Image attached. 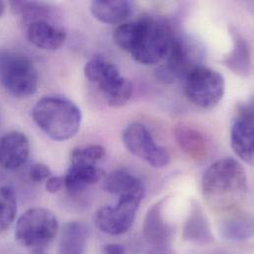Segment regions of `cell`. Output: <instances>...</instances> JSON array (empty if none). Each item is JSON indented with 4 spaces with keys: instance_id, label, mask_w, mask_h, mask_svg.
<instances>
[{
    "instance_id": "1",
    "label": "cell",
    "mask_w": 254,
    "mask_h": 254,
    "mask_svg": "<svg viewBox=\"0 0 254 254\" xmlns=\"http://www.w3.org/2000/svg\"><path fill=\"white\" fill-rule=\"evenodd\" d=\"M173 37L167 21L144 14L131 22L126 52L141 64H155L166 58Z\"/></svg>"
},
{
    "instance_id": "2",
    "label": "cell",
    "mask_w": 254,
    "mask_h": 254,
    "mask_svg": "<svg viewBox=\"0 0 254 254\" xmlns=\"http://www.w3.org/2000/svg\"><path fill=\"white\" fill-rule=\"evenodd\" d=\"M32 117L49 137L64 141L73 137L80 128V109L63 96L41 98L32 109Z\"/></svg>"
},
{
    "instance_id": "3",
    "label": "cell",
    "mask_w": 254,
    "mask_h": 254,
    "mask_svg": "<svg viewBox=\"0 0 254 254\" xmlns=\"http://www.w3.org/2000/svg\"><path fill=\"white\" fill-rule=\"evenodd\" d=\"M202 189L207 199L217 202L241 196L248 189L246 170L235 158L220 159L205 171Z\"/></svg>"
},
{
    "instance_id": "4",
    "label": "cell",
    "mask_w": 254,
    "mask_h": 254,
    "mask_svg": "<svg viewBox=\"0 0 254 254\" xmlns=\"http://www.w3.org/2000/svg\"><path fill=\"white\" fill-rule=\"evenodd\" d=\"M86 78L98 85L108 104L120 108L127 104L133 93L129 80L120 73L117 66L102 56H95L84 66Z\"/></svg>"
},
{
    "instance_id": "5",
    "label": "cell",
    "mask_w": 254,
    "mask_h": 254,
    "mask_svg": "<svg viewBox=\"0 0 254 254\" xmlns=\"http://www.w3.org/2000/svg\"><path fill=\"white\" fill-rule=\"evenodd\" d=\"M38 73L32 61L17 52L0 53V84L11 95L25 98L36 93Z\"/></svg>"
},
{
    "instance_id": "6",
    "label": "cell",
    "mask_w": 254,
    "mask_h": 254,
    "mask_svg": "<svg viewBox=\"0 0 254 254\" xmlns=\"http://www.w3.org/2000/svg\"><path fill=\"white\" fill-rule=\"evenodd\" d=\"M58 231L59 222L52 211L46 208H33L19 218L15 238L26 248L41 249L56 239Z\"/></svg>"
},
{
    "instance_id": "7",
    "label": "cell",
    "mask_w": 254,
    "mask_h": 254,
    "mask_svg": "<svg viewBox=\"0 0 254 254\" xmlns=\"http://www.w3.org/2000/svg\"><path fill=\"white\" fill-rule=\"evenodd\" d=\"M186 96L193 104L204 109L217 106L225 94V79L218 71L198 65L185 77Z\"/></svg>"
},
{
    "instance_id": "8",
    "label": "cell",
    "mask_w": 254,
    "mask_h": 254,
    "mask_svg": "<svg viewBox=\"0 0 254 254\" xmlns=\"http://www.w3.org/2000/svg\"><path fill=\"white\" fill-rule=\"evenodd\" d=\"M144 191L121 196L115 206L100 208L94 217L97 228L110 236H121L130 229Z\"/></svg>"
},
{
    "instance_id": "9",
    "label": "cell",
    "mask_w": 254,
    "mask_h": 254,
    "mask_svg": "<svg viewBox=\"0 0 254 254\" xmlns=\"http://www.w3.org/2000/svg\"><path fill=\"white\" fill-rule=\"evenodd\" d=\"M123 142L131 154L153 167L162 168L169 163L167 150L156 143L147 128L139 123L127 125L123 131Z\"/></svg>"
},
{
    "instance_id": "10",
    "label": "cell",
    "mask_w": 254,
    "mask_h": 254,
    "mask_svg": "<svg viewBox=\"0 0 254 254\" xmlns=\"http://www.w3.org/2000/svg\"><path fill=\"white\" fill-rule=\"evenodd\" d=\"M198 65L200 64H198L197 48L191 45L189 40L174 34L166 56V66L158 73L165 81L173 80L174 77L185 78Z\"/></svg>"
},
{
    "instance_id": "11",
    "label": "cell",
    "mask_w": 254,
    "mask_h": 254,
    "mask_svg": "<svg viewBox=\"0 0 254 254\" xmlns=\"http://www.w3.org/2000/svg\"><path fill=\"white\" fill-rule=\"evenodd\" d=\"M254 105L242 103L238 106L237 116L231 130V142L237 155L249 164L254 163Z\"/></svg>"
},
{
    "instance_id": "12",
    "label": "cell",
    "mask_w": 254,
    "mask_h": 254,
    "mask_svg": "<svg viewBox=\"0 0 254 254\" xmlns=\"http://www.w3.org/2000/svg\"><path fill=\"white\" fill-rule=\"evenodd\" d=\"M166 200V198H163L148 209L142 227L146 242L158 250L168 247L172 236V229L163 217Z\"/></svg>"
},
{
    "instance_id": "13",
    "label": "cell",
    "mask_w": 254,
    "mask_h": 254,
    "mask_svg": "<svg viewBox=\"0 0 254 254\" xmlns=\"http://www.w3.org/2000/svg\"><path fill=\"white\" fill-rule=\"evenodd\" d=\"M30 154V142L25 133L11 131L0 138V166L14 170L27 161Z\"/></svg>"
},
{
    "instance_id": "14",
    "label": "cell",
    "mask_w": 254,
    "mask_h": 254,
    "mask_svg": "<svg viewBox=\"0 0 254 254\" xmlns=\"http://www.w3.org/2000/svg\"><path fill=\"white\" fill-rule=\"evenodd\" d=\"M27 37L30 43L41 50L56 51L64 44L66 32L47 20H40L28 25Z\"/></svg>"
},
{
    "instance_id": "15",
    "label": "cell",
    "mask_w": 254,
    "mask_h": 254,
    "mask_svg": "<svg viewBox=\"0 0 254 254\" xmlns=\"http://www.w3.org/2000/svg\"><path fill=\"white\" fill-rule=\"evenodd\" d=\"M230 33L233 38L234 48L230 55L225 58L223 63L234 73L241 76H249L253 69L251 46L247 39L239 33L237 29L231 28Z\"/></svg>"
},
{
    "instance_id": "16",
    "label": "cell",
    "mask_w": 254,
    "mask_h": 254,
    "mask_svg": "<svg viewBox=\"0 0 254 254\" xmlns=\"http://www.w3.org/2000/svg\"><path fill=\"white\" fill-rule=\"evenodd\" d=\"M183 238L196 245H209L214 242L211 227L199 203L193 202L183 229Z\"/></svg>"
},
{
    "instance_id": "17",
    "label": "cell",
    "mask_w": 254,
    "mask_h": 254,
    "mask_svg": "<svg viewBox=\"0 0 254 254\" xmlns=\"http://www.w3.org/2000/svg\"><path fill=\"white\" fill-rule=\"evenodd\" d=\"M102 175V170L96 164L71 163L64 177V186L70 193H78L97 183Z\"/></svg>"
},
{
    "instance_id": "18",
    "label": "cell",
    "mask_w": 254,
    "mask_h": 254,
    "mask_svg": "<svg viewBox=\"0 0 254 254\" xmlns=\"http://www.w3.org/2000/svg\"><path fill=\"white\" fill-rule=\"evenodd\" d=\"M94 18L105 24H120L132 13V5L125 0H95L90 4Z\"/></svg>"
},
{
    "instance_id": "19",
    "label": "cell",
    "mask_w": 254,
    "mask_h": 254,
    "mask_svg": "<svg viewBox=\"0 0 254 254\" xmlns=\"http://www.w3.org/2000/svg\"><path fill=\"white\" fill-rule=\"evenodd\" d=\"M88 229L79 222H69L62 230L59 254H84Z\"/></svg>"
},
{
    "instance_id": "20",
    "label": "cell",
    "mask_w": 254,
    "mask_h": 254,
    "mask_svg": "<svg viewBox=\"0 0 254 254\" xmlns=\"http://www.w3.org/2000/svg\"><path fill=\"white\" fill-rule=\"evenodd\" d=\"M175 139L181 150L193 160L201 161L207 156L208 148L206 140L194 128L185 126L176 127Z\"/></svg>"
},
{
    "instance_id": "21",
    "label": "cell",
    "mask_w": 254,
    "mask_h": 254,
    "mask_svg": "<svg viewBox=\"0 0 254 254\" xmlns=\"http://www.w3.org/2000/svg\"><path fill=\"white\" fill-rule=\"evenodd\" d=\"M103 188L106 192L114 195L124 196L127 194L144 191L143 183L140 179L126 170H115L104 180Z\"/></svg>"
},
{
    "instance_id": "22",
    "label": "cell",
    "mask_w": 254,
    "mask_h": 254,
    "mask_svg": "<svg viewBox=\"0 0 254 254\" xmlns=\"http://www.w3.org/2000/svg\"><path fill=\"white\" fill-rule=\"evenodd\" d=\"M253 221L244 214H234L230 216L222 227L224 236L233 241H245L253 236Z\"/></svg>"
},
{
    "instance_id": "23",
    "label": "cell",
    "mask_w": 254,
    "mask_h": 254,
    "mask_svg": "<svg viewBox=\"0 0 254 254\" xmlns=\"http://www.w3.org/2000/svg\"><path fill=\"white\" fill-rule=\"evenodd\" d=\"M17 214V199L15 191L10 186L0 187V234L5 232L15 220Z\"/></svg>"
},
{
    "instance_id": "24",
    "label": "cell",
    "mask_w": 254,
    "mask_h": 254,
    "mask_svg": "<svg viewBox=\"0 0 254 254\" xmlns=\"http://www.w3.org/2000/svg\"><path fill=\"white\" fill-rule=\"evenodd\" d=\"M10 6L15 14L22 15L29 24L35 21L46 20L44 17L49 13L47 5L36 1H12Z\"/></svg>"
},
{
    "instance_id": "25",
    "label": "cell",
    "mask_w": 254,
    "mask_h": 254,
    "mask_svg": "<svg viewBox=\"0 0 254 254\" xmlns=\"http://www.w3.org/2000/svg\"><path fill=\"white\" fill-rule=\"evenodd\" d=\"M106 155V150L102 145L90 144L74 148L70 153L71 163L96 164Z\"/></svg>"
},
{
    "instance_id": "26",
    "label": "cell",
    "mask_w": 254,
    "mask_h": 254,
    "mask_svg": "<svg viewBox=\"0 0 254 254\" xmlns=\"http://www.w3.org/2000/svg\"><path fill=\"white\" fill-rule=\"evenodd\" d=\"M30 178L34 182H42L48 180L52 176V171L49 166L44 163H35L30 169Z\"/></svg>"
},
{
    "instance_id": "27",
    "label": "cell",
    "mask_w": 254,
    "mask_h": 254,
    "mask_svg": "<svg viewBox=\"0 0 254 254\" xmlns=\"http://www.w3.org/2000/svg\"><path fill=\"white\" fill-rule=\"evenodd\" d=\"M64 186V179L62 176H51L46 181V190L49 193H58Z\"/></svg>"
},
{
    "instance_id": "28",
    "label": "cell",
    "mask_w": 254,
    "mask_h": 254,
    "mask_svg": "<svg viewBox=\"0 0 254 254\" xmlns=\"http://www.w3.org/2000/svg\"><path fill=\"white\" fill-rule=\"evenodd\" d=\"M103 254H126V250L123 246L112 244L107 245L102 250Z\"/></svg>"
},
{
    "instance_id": "29",
    "label": "cell",
    "mask_w": 254,
    "mask_h": 254,
    "mask_svg": "<svg viewBox=\"0 0 254 254\" xmlns=\"http://www.w3.org/2000/svg\"><path fill=\"white\" fill-rule=\"evenodd\" d=\"M4 11H5V4L2 1H0V16H2Z\"/></svg>"
},
{
    "instance_id": "30",
    "label": "cell",
    "mask_w": 254,
    "mask_h": 254,
    "mask_svg": "<svg viewBox=\"0 0 254 254\" xmlns=\"http://www.w3.org/2000/svg\"><path fill=\"white\" fill-rule=\"evenodd\" d=\"M161 254V253H155V254Z\"/></svg>"
}]
</instances>
